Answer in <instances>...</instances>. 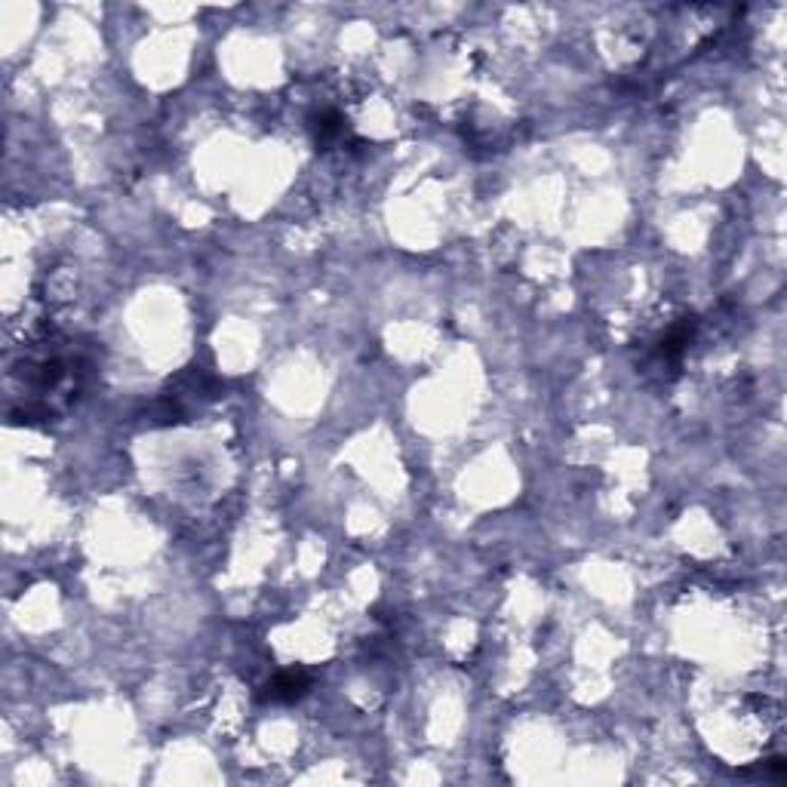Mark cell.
I'll list each match as a JSON object with an SVG mask.
<instances>
[{
  "mask_svg": "<svg viewBox=\"0 0 787 787\" xmlns=\"http://www.w3.org/2000/svg\"><path fill=\"white\" fill-rule=\"evenodd\" d=\"M308 686H311L308 673H302V671H298V673H296V671H289V673H280V677H277L274 683L268 686L265 699H268V701H298L305 692H308Z\"/></svg>",
  "mask_w": 787,
  "mask_h": 787,
  "instance_id": "1",
  "label": "cell"
}]
</instances>
